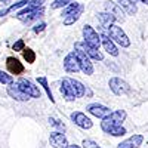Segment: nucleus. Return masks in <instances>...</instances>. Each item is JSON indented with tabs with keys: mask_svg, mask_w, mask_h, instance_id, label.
Wrapping results in <instances>:
<instances>
[{
	"mask_svg": "<svg viewBox=\"0 0 148 148\" xmlns=\"http://www.w3.org/2000/svg\"><path fill=\"white\" fill-rule=\"evenodd\" d=\"M18 88L25 93V95H28L30 98H40V95H42V92H40V89L37 88V86H34L30 80H27V79H19L18 80Z\"/></svg>",
	"mask_w": 148,
	"mask_h": 148,
	"instance_id": "5",
	"label": "nucleus"
},
{
	"mask_svg": "<svg viewBox=\"0 0 148 148\" xmlns=\"http://www.w3.org/2000/svg\"><path fill=\"white\" fill-rule=\"evenodd\" d=\"M86 111H88L89 114L98 117V119H105V117H108L111 113H113L108 107L101 105V104H89L88 107H86Z\"/></svg>",
	"mask_w": 148,
	"mask_h": 148,
	"instance_id": "8",
	"label": "nucleus"
},
{
	"mask_svg": "<svg viewBox=\"0 0 148 148\" xmlns=\"http://www.w3.org/2000/svg\"><path fill=\"white\" fill-rule=\"evenodd\" d=\"M67 148H82V147H80V145H76V144H71V145L68 144V145H67Z\"/></svg>",
	"mask_w": 148,
	"mask_h": 148,
	"instance_id": "35",
	"label": "nucleus"
},
{
	"mask_svg": "<svg viewBox=\"0 0 148 148\" xmlns=\"http://www.w3.org/2000/svg\"><path fill=\"white\" fill-rule=\"evenodd\" d=\"M83 39H84V43L93 47V49H99L101 46V36L98 34L93 27L90 25H84L83 27Z\"/></svg>",
	"mask_w": 148,
	"mask_h": 148,
	"instance_id": "3",
	"label": "nucleus"
},
{
	"mask_svg": "<svg viewBox=\"0 0 148 148\" xmlns=\"http://www.w3.org/2000/svg\"><path fill=\"white\" fill-rule=\"evenodd\" d=\"M104 8H105V10L108 12L110 15H113V16H114L116 21H120V22L125 21V12H123V9H121L117 3H114V2H111V0H108V2H105Z\"/></svg>",
	"mask_w": 148,
	"mask_h": 148,
	"instance_id": "10",
	"label": "nucleus"
},
{
	"mask_svg": "<svg viewBox=\"0 0 148 148\" xmlns=\"http://www.w3.org/2000/svg\"><path fill=\"white\" fill-rule=\"evenodd\" d=\"M74 53H76L77 59H79V64H80V70L83 71V74L86 76H90L93 74V64H92V59L84 53V51L82 49L80 42H77L74 45Z\"/></svg>",
	"mask_w": 148,
	"mask_h": 148,
	"instance_id": "1",
	"label": "nucleus"
},
{
	"mask_svg": "<svg viewBox=\"0 0 148 148\" xmlns=\"http://www.w3.org/2000/svg\"><path fill=\"white\" fill-rule=\"evenodd\" d=\"M130 2H132V3H135V5H136V2H138V0H130Z\"/></svg>",
	"mask_w": 148,
	"mask_h": 148,
	"instance_id": "38",
	"label": "nucleus"
},
{
	"mask_svg": "<svg viewBox=\"0 0 148 148\" xmlns=\"http://www.w3.org/2000/svg\"><path fill=\"white\" fill-rule=\"evenodd\" d=\"M80 8V3H77V2H74V3H70L68 6H65V9L62 10V16L64 18H67V16H70L71 14H74L77 9Z\"/></svg>",
	"mask_w": 148,
	"mask_h": 148,
	"instance_id": "21",
	"label": "nucleus"
},
{
	"mask_svg": "<svg viewBox=\"0 0 148 148\" xmlns=\"http://www.w3.org/2000/svg\"><path fill=\"white\" fill-rule=\"evenodd\" d=\"M49 141H51V145L53 148H67L68 145L67 138L62 132H52L51 136H49Z\"/></svg>",
	"mask_w": 148,
	"mask_h": 148,
	"instance_id": "13",
	"label": "nucleus"
},
{
	"mask_svg": "<svg viewBox=\"0 0 148 148\" xmlns=\"http://www.w3.org/2000/svg\"><path fill=\"white\" fill-rule=\"evenodd\" d=\"M12 47H14V51L19 52V51H24V49H25V45H24V40H18Z\"/></svg>",
	"mask_w": 148,
	"mask_h": 148,
	"instance_id": "31",
	"label": "nucleus"
},
{
	"mask_svg": "<svg viewBox=\"0 0 148 148\" xmlns=\"http://www.w3.org/2000/svg\"><path fill=\"white\" fill-rule=\"evenodd\" d=\"M64 70L67 73H77L80 70L79 59H77V56H76V53H74V52H70L64 58Z\"/></svg>",
	"mask_w": 148,
	"mask_h": 148,
	"instance_id": "11",
	"label": "nucleus"
},
{
	"mask_svg": "<svg viewBox=\"0 0 148 148\" xmlns=\"http://www.w3.org/2000/svg\"><path fill=\"white\" fill-rule=\"evenodd\" d=\"M45 28H46V24H45V22H40V24H37V25L33 28V31H34V33H42Z\"/></svg>",
	"mask_w": 148,
	"mask_h": 148,
	"instance_id": "33",
	"label": "nucleus"
},
{
	"mask_svg": "<svg viewBox=\"0 0 148 148\" xmlns=\"http://www.w3.org/2000/svg\"><path fill=\"white\" fill-rule=\"evenodd\" d=\"M42 15H43V8H40V9H33V8L27 6V8H24L21 12H18L16 18H18L19 21H24V22H30V21H33V19H37V18L42 16Z\"/></svg>",
	"mask_w": 148,
	"mask_h": 148,
	"instance_id": "6",
	"label": "nucleus"
},
{
	"mask_svg": "<svg viewBox=\"0 0 148 148\" xmlns=\"http://www.w3.org/2000/svg\"><path fill=\"white\" fill-rule=\"evenodd\" d=\"M22 53H24V59H25L28 64H33L34 61H36V53H34V51H33V49H30V47H25V49L22 51Z\"/></svg>",
	"mask_w": 148,
	"mask_h": 148,
	"instance_id": "22",
	"label": "nucleus"
},
{
	"mask_svg": "<svg viewBox=\"0 0 148 148\" xmlns=\"http://www.w3.org/2000/svg\"><path fill=\"white\" fill-rule=\"evenodd\" d=\"M61 93L65 98L67 101H74L77 99V93H76V89H74V84H73V79H62V83H61Z\"/></svg>",
	"mask_w": 148,
	"mask_h": 148,
	"instance_id": "7",
	"label": "nucleus"
},
{
	"mask_svg": "<svg viewBox=\"0 0 148 148\" xmlns=\"http://www.w3.org/2000/svg\"><path fill=\"white\" fill-rule=\"evenodd\" d=\"M12 83H14V77L0 70V84H12Z\"/></svg>",
	"mask_w": 148,
	"mask_h": 148,
	"instance_id": "24",
	"label": "nucleus"
},
{
	"mask_svg": "<svg viewBox=\"0 0 148 148\" xmlns=\"http://www.w3.org/2000/svg\"><path fill=\"white\" fill-rule=\"evenodd\" d=\"M71 120L74 121V125H77L82 129H90L93 126L92 120L84 113H82V111H74V113L71 114Z\"/></svg>",
	"mask_w": 148,
	"mask_h": 148,
	"instance_id": "9",
	"label": "nucleus"
},
{
	"mask_svg": "<svg viewBox=\"0 0 148 148\" xmlns=\"http://www.w3.org/2000/svg\"><path fill=\"white\" fill-rule=\"evenodd\" d=\"M129 141H130V144H132L135 148H138V147L142 145V142H144V136H142V135H133V136L129 138Z\"/></svg>",
	"mask_w": 148,
	"mask_h": 148,
	"instance_id": "25",
	"label": "nucleus"
},
{
	"mask_svg": "<svg viewBox=\"0 0 148 148\" xmlns=\"http://www.w3.org/2000/svg\"><path fill=\"white\" fill-rule=\"evenodd\" d=\"M70 3H73V0H55V2L51 5L52 9H59V8H65Z\"/></svg>",
	"mask_w": 148,
	"mask_h": 148,
	"instance_id": "26",
	"label": "nucleus"
},
{
	"mask_svg": "<svg viewBox=\"0 0 148 148\" xmlns=\"http://www.w3.org/2000/svg\"><path fill=\"white\" fill-rule=\"evenodd\" d=\"M117 5L123 9V10H125L126 12V14L127 15H136V12H138V8H136V5H135V3H132L130 2V0H117Z\"/></svg>",
	"mask_w": 148,
	"mask_h": 148,
	"instance_id": "18",
	"label": "nucleus"
},
{
	"mask_svg": "<svg viewBox=\"0 0 148 148\" xmlns=\"http://www.w3.org/2000/svg\"><path fill=\"white\" fill-rule=\"evenodd\" d=\"M117 148H135V147L130 144V141H129V139H126V141L120 142V144L117 145Z\"/></svg>",
	"mask_w": 148,
	"mask_h": 148,
	"instance_id": "32",
	"label": "nucleus"
},
{
	"mask_svg": "<svg viewBox=\"0 0 148 148\" xmlns=\"http://www.w3.org/2000/svg\"><path fill=\"white\" fill-rule=\"evenodd\" d=\"M108 84H110L111 92H113L114 95L121 96V95H126V93L130 92L129 83L125 82L123 79H120V77H113V79H110V83H108Z\"/></svg>",
	"mask_w": 148,
	"mask_h": 148,
	"instance_id": "4",
	"label": "nucleus"
},
{
	"mask_svg": "<svg viewBox=\"0 0 148 148\" xmlns=\"http://www.w3.org/2000/svg\"><path fill=\"white\" fill-rule=\"evenodd\" d=\"M43 3H45V0H30L28 6L33 9H40V8H43Z\"/></svg>",
	"mask_w": 148,
	"mask_h": 148,
	"instance_id": "29",
	"label": "nucleus"
},
{
	"mask_svg": "<svg viewBox=\"0 0 148 148\" xmlns=\"http://www.w3.org/2000/svg\"><path fill=\"white\" fill-rule=\"evenodd\" d=\"M73 84H74V89H76L77 98H82V96H84V88H86V86H84L82 82L76 80V79H73Z\"/></svg>",
	"mask_w": 148,
	"mask_h": 148,
	"instance_id": "23",
	"label": "nucleus"
},
{
	"mask_svg": "<svg viewBox=\"0 0 148 148\" xmlns=\"http://www.w3.org/2000/svg\"><path fill=\"white\" fill-rule=\"evenodd\" d=\"M114 16L113 15H110L108 12H101V14H98V22L101 24V27L102 28H105V30H108L111 25L114 24Z\"/></svg>",
	"mask_w": 148,
	"mask_h": 148,
	"instance_id": "17",
	"label": "nucleus"
},
{
	"mask_svg": "<svg viewBox=\"0 0 148 148\" xmlns=\"http://www.w3.org/2000/svg\"><path fill=\"white\" fill-rule=\"evenodd\" d=\"M83 148H101V147L92 139H84L83 141Z\"/></svg>",
	"mask_w": 148,
	"mask_h": 148,
	"instance_id": "30",
	"label": "nucleus"
},
{
	"mask_svg": "<svg viewBox=\"0 0 148 148\" xmlns=\"http://www.w3.org/2000/svg\"><path fill=\"white\" fill-rule=\"evenodd\" d=\"M99 36H101V45L104 46L105 51H107L111 56H117V55H119V51H117L114 42L110 39V36L105 34V33H102V34H99Z\"/></svg>",
	"mask_w": 148,
	"mask_h": 148,
	"instance_id": "14",
	"label": "nucleus"
},
{
	"mask_svg": "<svg viewBox=\"0 0 148 148\" xmlns=\"http://www.w3.org/2000/svg\"><path fill=\"white\" fill-rule=\"evenodd\" d=\"M6 14H9V10H8V9H3V10H0V16H5Z\"/></svg>",
	"mask_w": 148,
	"mask_h": 148,
	"instance_id": "34",
	"label": "nucleus"
},
{
	"mask_svg": "<svg viewBox=\"0 0 148 148\" xmlns=\"http://www.w3.org/2000/svg\"><path fill=\"white\" fill-rule=\"evenodd\" d=\"M0 3H3V5H8V3H10V0H0Z\"/></svg>",
	"mask_w": 148,
	"mask_h": 148,
	"instance_id": "36",
	"label": "nucleus"
},
{
	"mask_svg": "<svg viewBox=\"0 0 148 148\" xmlns=\"http://www.w3.org/2000/svg\"><path fill=\"white\" fill-rule=\"evenodd\" d=\"M139 2H142V3H145V5H148V0H139Z\"/></svg>",
	"mask_w": 148,
	"mask_h": 148,
	"instance_id": "37",
	"label": "nucleus"
},
{
	"mask_svg": "<svg viewBox=\"0 0 148 148\" xmlns=\"http://www.w3.org/2000/svg\"><path fill=\"white\" fill-rule=\"evenodd\" d=\"M37 83L42 84V88L46 90L47 98L51 99V102H55V98H53V95H52V92H51V88H49V84H47V79H46V77H37Z\"/></svg>",
	"mask_w": 148,
	"mask_h": 148,
	"instance_id": "20",
	"label": "nucleus"
},
{
	"mask_svg": "<svg viewBox=\"0 0 148 148\" xmlns=\"http://www.w3.org/2000/svg\"><path fill=\"white\" fill-rule=\"evenodd\" d=\"M8 95H9L10 98H14L15 101H19V102H27V101L30 99V96L24 93V92L18 88V84H15V83H12V84L8 86Z\"/></svg>",
	"mask_w": 148,
	"mask_h": 148,
	"instance_id": "12",
	"label": "nucleus"
},
{
	"mask_svg": "<svg viewBox=\"0 0 148 148\" xmlns=\"http://www.w3.org/2000/svg\"><path fill=\"white\" fill-rule=\"evenodd\" d=\"M83 10H84V6L83 5H80V8L74 12V14H71L70 16H67L65 19H64V25H71V24H74L80 16H82V14H83Z\"/></svg>",
	"mask_w": 148,
	"mask_h": 148,
	"instance_id": "19",
	"label": "nucleus"
},
{
	"mask_svg": "<svg viewBox=\"0 0 148 148\" xmlns=\"http://www.w3.org/2000/svg\"><path fill=\"white\" fill-rule=\"evenodd\" d=\"M125 133H126V129L123 126H116L113 130H110L108 135H111V136H123Z\"/></svg>",
	"mask_w": 148,
	"mask_h": 148,
	"instance_id": "27",
	"label": "nucleus"
},
{
	"mask_svg": "<svg viewBox=\"0 0 148 148\" xmlns=\"http://www.w3.org/2000/svg\"><path fill=\"white\" fill-rule=\"evenodd\" d=\"M28 3H30V0H21V2H18V3H15V5H10V6L8 8V10L12 12V10L19 9V8H22V6H28Z\"/></svg>",
	"mask_w": 148,
	"mask_h": 148,
	"instance_id": "28",
	"label": "nucleus"
},
{
	"mask_svg": "<svg viewBox=\"0 0 148 148\" xmlns=\"http://www.w3.org/2000/svg\"><path fill=\"white\" fill-rule=\"evenodd\" d=\"M80 45H82V49L84 51V53L90 59H93V61H102L104 59V55H102V52L99 51V49H93V47L88 46L84 42H80Z\"/></svg>",
	"mask_w": 148,
	"mask_h": 148,
	"instance_id": "16",
	"label": "nucleus"
},
{
	"mask_svg": "<svg viewBox=\"0 0 148 148\" xmlns=\"http://www.w3.org/2000/svg\"><path fill=\"white\" fill-rule=\"evenodd\" d=\"M6 67H8L10 74H16V76H18V74L24 73V65L19 62V59H16L14 56H9L6 59Z\"/></svg>",
	"mask_w": 148,
	"mask_h": 148,
	"instance_id": "15",
	"label": "nucleus"
},
{
	"mask_svg": "<svg viewBox=\"0 0 148 148\" xmlns=\"http://www.w3.org/2000/svg\"><path fill=\"white\" fill-rule=\"evenodd\" d=\"M108 31H110V39L113 40V42H116V43H119L121 47H129L130 46V40H129V37L126 36V33L121 30V27H119V25H116V24H113L110 28H108Z\"/></svg>",
	"mask_w": 148,
	"mask_h": 148,
	"instance_id": "2",
	"label": "nucleus"
}]
</instances>
